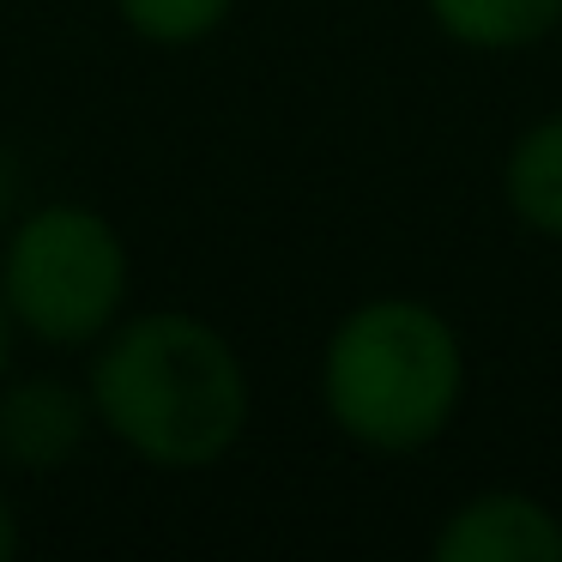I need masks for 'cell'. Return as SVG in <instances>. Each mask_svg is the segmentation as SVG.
Returning a JSON list of instances; mask_svg holds the SVG:
<instances>
[{
    "instance_id": "9",
    "label": "cell",
    "mask_w": 562,
    "mask_h": 562,
    "mask_svg": "<svg viewBox=\"0 0 562 562\" xmlns=\"http://www.w3.org/2000/svg\"><path fill=\"white\" fill-rule=\"evenodd\" d=\"M19 218V158L0 146V231Z\"/></svg>"
},
{
    "instance_id": "10",
    "label": "cell",
    "mask_w": 562,
    "mask_h": 562,
    "mask_svg": "<svg viewBox=\"0 0 562 562\" xmlns=\"http://www.w3.org/2000/svg\"><path fill=\"white\" fill-rule=\"evenodd\" d=\"M19 544H25V526H19V508L7 496V484H0V562H13Z\"/></svg>"
},
{
    "instance_id": "8",
    "label": "cell",
    "mask_w": 562,
    "mask_h": 562,
    "mask_svg": "<svg viewBox=\"0 0 562 562\" xmlns=\"http://www.w3.org/2000/svg\"><path fill=\"white\" fill-rule=\"evenodd\" d=\"M110 7L146 49H200L231 25L243 0H110Z\"/></svg>"
},
{
    "instance_id": "4",
    "label": "cell",
    "mask_w": 562,
    "mask_h": 562,
    "mask_svg": "<svg viewBox=\"0 0 562 562\" xmlns=\"http://www.w3.org/2000/svg\"><path fill=\"white\" fill-rule=\"evenodd\" d=\"M98 436L86 381L49 375H7L0 381V472L7 477H55L79 460Z\"/></svg>"
},
{
    "instance_id": "6",
    "label": "cell",
    "mask_w": 562,
    "mask_h": 562,
    "mask_svg": "<svg viewBox=\"0 0 562 562\" xmlns=\"http://www.w3.org/2000/svg\"><path fill=\"white\" fill-rule=\"evenodd\" d=\"M502 206L526 236L562 248V110H544L508 139L502 151Z\"/></svg>"
},
{
    "instance_id": "5",
    "label": "cell",
    "mask_w": 562,
    "mask_h": 562,
    "mask_svg": "<svg viewBox=\"0 0 562 562\" xmlns=\"http://www.w3.org/2000/svg\"><path fill=\"white\" fill-rule=\"evenodd\" d=\"M436 562H562V514L544 496L490 484L460 496L429 538Z\"/></svg>"
},
{
    "instance_id": "3",
    "label": "cell",
    "mask_w": 562,
    "mask_h": 562,
    "mask_svg": "<svg viewBox=\"0 0 562 562\" xmlns=\"http://www.w3.org/2000/svg\"><path fill=\"white\" fill-rule=\"evenodd\" d=\"M134 260L115 218L91 200L19 206L0 231V296L19 339L43 351H91L127 315Z\"/></svg>"
},
{
    "instance_id": "11",
    "label": "cell",
    "mask_w": 562,
    "mask_h": 562,
    "mask_svg": "<svg viewBox=\"0 0 562 562\" xmlns=\"http://www.w3.org/2000/svg\"><path fill=\"white\" fill-rule=\"evenodd\" d=\"M13 345H19V327H13V315H7V296H0V381L13 375Z\"/></svg>"
},
{
    "instance_id": "7",
    "label": "cell",
    "mask_w": 562,
    "mask_h": 562,
    "mask_svg": "<svg viewBox=\"0 0 562 562\" xmlns=\"http://www.w3.org/2000/svg\"><path fill=\"white\" fill-rule=\"evenodd\" d=\"M424 19L465 55H532L562 37V0H424Z\"/></svg>"
},
{
    "instance_id": "2",
    "label": "cell",
    "mask_w": 562,
    "mask_h": 562,
    "mask_svg": "<svg viewBox=\"0 0 562 562\" xmlns=\"http://www.w3.org/2000/svg\"><path fill=\"white\" fill-rule=\"evenodd\" d=\"M472 363L465 339L429 296L381 291L327 327L315 357V400L333 436L375 460L424 453L460 424Z\"/></svg>"
},
{
    "instance_id": "1",
    "label": "cell",
    "mask_w": 562,
    "mask_h": 562,
    "mask_svg": "<svg viewBox=\"0 0 562 562\" xmlns=\"http://www.w3.org/2000/svg\"><path fill=\"white\" fill-rule=\"evenodd\" d=\"M98 429L151 472H212L255 424V381L218 321L194 308H127L86 351Z\"/></svg>"
}]
</instances>
